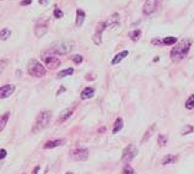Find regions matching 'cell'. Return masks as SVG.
<instances>
[{
    "label": "cell",
    "instance_id": "obj_1",
    "mask_svg": "<svg viewBox=\"0 0 194 174\" xmlns=\"http://www.w3.org/2000/svg\"><path fill=\"white\" fill-rule=\"evenodd\" d=\"M192 46V41L190 39H182L177 46H175L171 50V59L175 63H178L181 60H183L187 55H188V52Z\"/></svg>",
    "mask_w": 194,
    "mask_h": 174
},
{
    "label": "cell",
    "instance_id": "obj_2",
    "mask_svg": "<svg viewBox=\"0 0 194 174\" xmlns=\"http://www.w3.org/2000/svg\"><path fill=\"white\" fill-rule=\"evenodd\" d=\"M50 120H52V112H49V111L41 112L36 119V123L33 124L32 132H38V131H42L46 128H48L50 124Z\"/></svg>",
    "mask_w": 194,
    "mask_h": 174
},
{
    "label": "cell",
    "instance_id": "obj_3",
    "mask_svg": "<svg viewBox=\"0 0 194 174\" xmlns=\"http://www.w3.org/2000/svg\"><path fill=\"white\" fill-rule=\"evenodd\" d=\"M27 71L31 76H34V77H43L46 75V68L36 59H31L28 61Z\"/></svg>",
    "mask_w": 194,
    "mask_h": 174
},
{
    "label": "cell",
    "instance_id": "obj_4",
    "mask_svg": "<svg viewBox=\"0 0 194 174\" xmlns=\"http://www.w3.org/2000/svg\"><path fill=\"white\" fill-rule=\"evenodd\" d=\"M73 49H74L73 42H58L52 47V52L58 55H65L68 53H70Z\"/></svg>",
    "mask_w": 194,
    "mask_h": 174
},
{
    "label": "cell",
    "instance_id": "obj_5",
    "mask_svg": "<svg viewBox=\"0 0 194 174\" xmlns=\"http://www.w3.org/2000/svg\"><path fill=\"white\" fill-rule=\"evenodd\" d=\"M138 155V150H136V147L134 145H128L125 149L123 150V153H122V162L128 164V163H130L135 158V156Z\"/></svg>",
    "mask_w": 194,
    "mask_h": 174
},
{
    "label": "cell",
    "instance_id": "obj_6",
    "mask_svg": "<svg viewBox=\"0 0 194 174\" xmlns=\"http://www.w3.org/2000/svg\"><path fill=\"white\" fill-rule=\"evenodd\" d=\"M161 3H162V0H146L144 4V7H143V12L149 16L152 15L154 12L160 7Z\"/></svg>",
    "mask_w": 194,
    "mask_h": 174
},
{
    "label": "cell",
    "instance_id": "obj_7",
    "mask_svg": "<svg viewBox=\"0 0 194 174\" xmlns=\"http://www.w3.org/2000/svg\"><path fill=\"white\" fill-rule=\"evenodd\" d=\"M88 150L86 149H76L70 153L71 158L75 161H86L88 158Z\"/></svg>",
    "mask_w": 194,
    "mask_h": 174
},
{
    "label": "cell",
    "instance_id": "obj_8",
    "mask_svg": "<svg viewBox=\"0 0 194 174\" xmlns=\"http://www.w3.org/2000/svg\"><path fill=\"white\" fill-rule=\"evenodd\" d=\"M106 28H107V23H105V22H100V23L97 25L96 32H95V34H94V37H92L95 44H97V46L101 44V42H102V37H101V36H102V32L105 31Z\"/></svg>",
    "mask_w": 194,
    "mask_h": 174
},
{
    "label": "cell",
    "instance_id": "obj_9",
    "mask_svg": "<svg viewBox=\"0 0 194 174\" xmlns=\"http://www.w3.org/2000/svg\"><path fill=\"white\" fill-rule=\"evenodd\" d=\"M44 63L48 66V69L54 70L60 65V59L54 55H48V57H44Z\"/></svg>",
    "mask_w": 194,
    "mask_h": 174
},
{
    "label": "cell",
    "instance_id": "obj_10",
    "mask_svg": "<svg viewBox=\"0 0 194 174\" xmlns=\"http://www.w3.org/2000/svg\"><path fill=\"white\" fill-rule=\"evenodd\" d=\"M75 107H76V105L71 107V108H67L65 111H63V112L60 113L59 118L57 119V124H63V123H65L67 120L73 115V113H74V111H75Z\"/></svg>",
    "mask_w": 194,
    "mask_h": 174
},
{
    "label": "cell",
    "instance_id": "obj_11",
    "mask_svg": "<svg viewBox=\"0 0 194 174\" xmlns=\"http://www.w3.org/2000/svg\"><path fill=\"white\" fill-rule=\"evenodd\" d=\"M15 91V86L14 85H5L0 90V97L1 98H7L9 96H11Z\"/></svg>",
    "mask_w": 194,
    "mask_h": 174
},
{
    "label": "cell",
    "instance_id": "obj_12",
    "mask_svg": "<svg viewBox=\"0 0 194 174\" xmlns=\"http://www.w3.org/2000/svg\"><path fill=\"white\" fill-rule=\"evenodd\" d=\"M48 31V27H47V25L41 22V23H37L36 25V27H34V34L38 37V38H41L43 37Z\"/></svg>",
    "mask_w": 194,
    "mask_h": 174
},
{
    "label": "cell",
    "instance_id": "obj_13",
    "mask_svg": "<svg viewBox=\"0 0 194 174\" xmlns=\"http://www.w3.org/2000/svg\"><path fill=\"white\" fill-rule=\"evenodd\" d=\"M177 161H178V156H177V155H167V156H165V157L162 158L161 163H162L163 166H166V164L176 163Z\"/></svg>",
    "mask_w": 194,
    "mask_h": 174
},
{
    "label": "cell",
    "instance_id": "obj_14",
    "mask_svg": "<svg viewBox=\"0 0 194 174\" xmlns=\"http://www.w3.org/2000/svg\"><path fill=\"white\" fill-rule=\"evenodd\" d=\"M128 54H129L128 50H123V52L118 53V54H115V57H114L113 60H112V65H117V64H119L124 58H127Z\"/></svg>",
    "mask_w": 194,
    "mask_h": 174
},
{
    "label": "cell",
    "instance_id": "obj_15",
    "mask_svg": "<svg viewBox=\"0 0 194 174\" xmlns=\"http://www.w3.org/2000/svg\"><path fill=\"white\" fill-rule=\"evenodd\" d=\"M94 95H95V90L92 87H85L81 92V99H88L94 97Z\"/></svg>",
    "mask_w": 194,
    "mask_h": 174
},
{
    "label": "cell",
    "instance_id": "obj_16",
    "mask_svg": "<svg viewBox=\"0 0 194 174\" xmlns=\"http://www.w3.org/2000/svg\"><path fill=\"white\" fill-rule=\"evenodd\" d=\"M65 143V140H53V141H48L46 142L44 145V149L48 150V149H54V147H58V146H61Z\"/></svg>",
    "mask_w": 194,
    "mask_h": 174
},
{
    "label": "cell",
    "instance_id": "obj_17",
    "mask_svg": "<svg viewBox=\"0 0 194 174\" xmlns=\"http://www.w3.org/2000/svg\"><path fill=\"white\" fill-rule=\"evenodd\" d=\"M84 21H85V12H84V10L77 9L76 10V21H75L76 26H81L84 23Z\"/></svg>",
    "mask_w": 194,
    "mask_h": 174
},
{
    "label": "cell",
    "instance_id": "obj_18",
    "mask_svg": "<svg viewBox=\"0 0 194 174\" xmlns=\"http://www.w3.org/2000/svg\"><path fill=\"white\" fill-rule=\"evenodd\" d=\"M154 130H155V124H152L146 131H145V134H144V137H143V140H141V143H145L150 137H151V135H152V132H154Z\"/></svg>",
    "mask_w": 194,
    "mask_h": 174
},
{
    "label": "cell",
    "instance_id": "obj_19",
    "mask_svg": "<svg viewBox=\"0 0 194 174\" xmlns=\"http://www.w3.org/2000/svg\"><path fill=\"white\" fill-rule=\"evenodd\" d=\"M122 129H123V119H122V118H118L117 120H115V123H114L113 134H117V132H119Z\"/></svg>",
    "mask_w": 194,
    "mask_h": 174
},
{
    "label": "cell",
    "instance_id": "obj_20",
    "mask_svg": "<svg viewBox=\"0 0 194 174\" xmlns=\"http://www.w3.org/2000/svg\"><path fill=\"white\" fill-rule=\"evenodd\" d=\"M162 43L165 44V46H172V44H176L177 43V38L176 37H165L163 39H162Z\"/></svg>",
    "mask_w": 194,
    "mask_h": 174
},
{
    "label": "cell",
    "instance_id": "obj_21",
    "mask_svg": "<svg viewBox=\"0 0 194 174\" xmlns=\"http://www.w3.org/2000/svg\"><path fill=\"white\" fill-rule=\"evenodd\" d=\"M119 23V15L118 14H113L112 16H111V19H109V21H108V26H117Z\"/></svg>",
    "mask_w": 194,
    "mask_h": 174
},
{
    "label": "cell",
    "instance_id": "obj_22",
    "mask_svg": "<svg viewBox=\"0 0 194 174\" xmlns=\"http://www.w3.org/2000/svg\"><path fill=\"white\" fill-rule=\"evenodd\" d=\"M74 72V69L73 68H69V69H65V70H61L59 74H58V78H64V77H67L69 75H73Z\"/></svg>",
    "mask_w": 194,
    "mask_h": 174
},
{
    "label": "cell",
    "instance_id": "obj_23",
    "mask_svg": "<svg viewBox=\"0 0 194 174\" xmlns=\"http://www.w3.org/2000/svg\"><path fill=\"white\" fill-rule=\"evenodd\" d=\"M140 34H141V31H140V30H135V31H132L130 33H129V37H130L132 41L136 42V41H139Z\"/></svg>",
    "mask_w": 194,
    "mask_h": 174
},
{
    "label": "cell",
    "instance_id": "obj_24",
    "mask_svg": "<svg viewBox=\"0 0 194 174\" xmlns=\"http://www.w3.org/2000/svg\"><path fill=\"white\" fill-rule=\"evenodd\" d=\"M9 116H10V113H9V112L4 113L1 120H0V130H3V129L5 128V125H6V123H7V120H9Z\"/></svg>",
    "mask_w": 194,
    "mask_h": 174
},
{
    "label": "cell",
    "instance_id": "obj_25",
    "mask_svg": "<svg viewBox=\"0 0 194 174\" xmlns=\"http://www.w3.org/2000/svg\"><path fill=\"white\" fill-rule=\"evenodd\" d=\"M186 108L187 109H193L194 108V95H190L189 98L186 102Z\"/></svg>",
    "mask_w": 194,
    "mask_h": 174
},
{
    "label": "cell",
    "instance_id": "obj_26",
    "mask_svg": "<svg viewBox=\"0 0 194 174\" xmlns=\"http://www.w3.org/2000/svg\"><path fill=\"white\" fill-rule=\"evenodd\" d=\"M0 36H1V41H6V39L11 36V31L9 28H3L1 30V33H0Z\"/></svg>",
    "mask_w": 194,
    "mask_h": 174
},
{
    "label": "cell",
    "instance_id": "obj_27",
    "mask_svg": "<svg viewBox=\"0 0 194 174\" xmlns=\"http://www.w3.org/2000/svg\"><path fill=\"white\" fill-rule=\"evenodd\" d=\"M194 130V128L192 126V125H186L183 129H182V131H181V135H188V134H190L192 131Z\"/></svg>",
    "mask_w": 194,
    "mask_h": 174
},
{
    "label": "cell",
    "instance_id": "obj_28",
    "mask_svg": "<svg viewBox=\"0 0 194 174\" xmlns=\"http://www.w3.org/2000/svg\"><path fill=\"white\" fill-rule=\"evenodd\" d=\"M71 60H73L75 64H81L82 60H84V58H82V55L76 54V55H73V57H71Z\"/></svg>",
    "mask_w": 194,
    "mask_h": 174
},
{
    "label": "cell",
    "instance_id": "obj_29",
    "mask_svg": "<svg viewBox=\"0 0 194 174\" xmlns=\"http://www.w3.org/2000/svg\"><path fill=\"white\" fill-rule=\"evenodd\" d=\"M53 15L55 19H61L63 17V11L59 9V7H55L54 9V12H53Z\"/></svg>",
    "mask_w": 194,
    "mask_h": 174
},
{
    "label": "cell",
    "instance_id": "obj_30",
    "mask_svg": "<svg viewBox=\"0 0 194 174\" xmlns=\"http://www.w3.org/2000/svg\"><path fill=\"white\" fill-rule=\"evenodd\" d=\"M123 174H135V173L130 166H125V168L123 169Z\"/></svg>",
    "mask_w": 194,
    "mask_h": 174
},
{
    "label": "cell",
    "instance_id": "obj_31",
    "mask_svg": "<svg viewBox=\"0 0 194 174\" xmlns=\"http://www.w3.org/2000/svg\"><path fill=\"white\" fill-rule=\"evenodd\" d=\"M166 142H167V137L165 135H160L159 136V143H160V146H165Z\"/></svg>",
    "mask_w": 194,
    "mask_h": 174
},
{
    "label": "cell",
    "instance_id": "obj_32",
    "mask_svg": "<svg viewBox=\"0 0 194 174\" xmlns=\"http://www.w3.org/2000/svg\"><path fill=\"white\" fill-rule=\"evenodd\" d=\"M32 3V0H22L21 1V5L22 6H26V5H30Z\"/></svg>",
    "mask_w": 194,
    "mask_h": 174
},
{
    "label": "cell",
    "instance_id": "obj_33",
    "mask_svg": "<svg viewBox=\"0 0 194 174\" xmlns=\"http://www.w3.org/2000/svg\"><path fill=\"white\" fill-rule=\"evenodd\" d=\"M6 157V150H1V151H0V158H1V159H4Z\"/></svg>",
    "mask_w": 194,
    "mask_h": 174
},
{
    "label": "cell",
    "instance_id": "obj_34",
    "mask_svg": "<svg viewBox=\"0 0 194 174\" xmlns=\"http://www.w3.org/2000/svg\"><path fill=\"white\" fill-rule=\"evenodd\" d=\"M152 44H163L162 41H160V39H152Z\"/></svg>",
    "mask_w": 194,
    "mask_h": 174
},
{
    "label": "cell",
    "instance_id": "obj_35",
    "mask_svg": "<svg viewBox=\"0 0 194 174\" xmlns=\"http://www.w3.org/2000/svg\"><path fill=\"white\" fill-rule=\"evenodd\" d=\"M38 1H40V4H41V5H47L49 0H38Z\"/></svg>",
    "mask_w": 194,
    "mask_h": 174
},
{
    "label": "cell",
    "instance_id": "obj_36",
    "mask_svg": "<svg viewBox=\"0 0 194 174\" xmlns=\"http://www.w3.org/2000/svg\"><path fill=\"white\" fill-rule=\"evenodd\" d=\"M38 169H40V167H36V169L33 170V174H37V172H38Z\"/></svg>",
    "mask_w": 194,
    "mask_h": 174
},
{
    "label": "cell",
    "instance_id": "obj_37",
    "mask_svg": "<svg viewBox=\"0 0 194 174\" xmlns=\"http://www.w3.org/2000/svg\"><path fill=\"white\" fill-rule=\"evenodd\" d=\"M67 174H73V173H71V172H68V173H67Z\"/></svg>",
    "mask_w": 194,
    "mask_h": 174
}]
</instances>
